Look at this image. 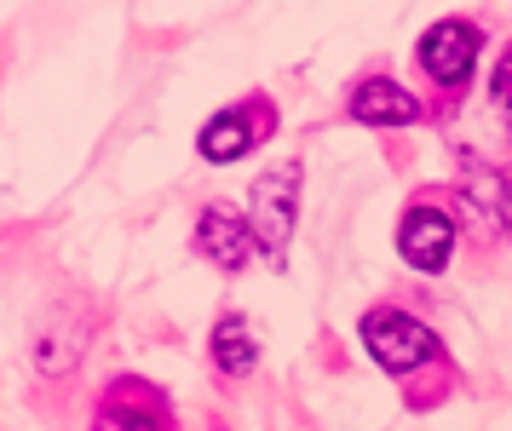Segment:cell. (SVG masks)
<instances>
[{
  "instance_id": "6da1fadb",
  "label": "cell",
  "mask_w": 512,
  "mask_h": 431,
  "mask_svg": "<svg viewBox=\"0 0 512 431\" xmlns=\"http://www.w3.org/2000/svg\"><path fill=\"white\" fill-rule=\"evenodd\" d=\"M363 345L374 351V363L392 368V374H415V368L438 357V340L409 311H369L363 317Z\"/></svg>"
},
{
  "instance_id": "7a4b0ae2",
  "label": "cell",
  "mask_w": 512,
  "mask_h": 431,
  "mask_svg": "<svg viewBox=\"0 0 512 431\" xmlns=\"http://www.w3.org/2000/svg\"><path fill=\"white\" fill-rule=\"evenodd\" d=\"M294 207H300V167L288 161V167H271V173H259L254 184V242L265 253H282L288 248V236H294Z\"/></svg>"
},
{
  "instance_id": "3957f363",
  "label": "cell",
  "mask_w": 512,
  "mask_h": 431,
  "mask_svg": "<svg viewBox=\"0 0 512 431\" xmlns=\"http://www.w3.org/2000/svg\"><path fill=\"white\" fill-rule=\"evenodd\" d=\"M420 64H426L432 81L461 87L466 75H472V64H478V29H466V23H455V18L432 23V29L420 35Z\"/></svg>"
},
{
  "instance_id": "277c9868",
  "label": "cell",
  "mask_w": 512,
  "mask_h": 431,
  "mask_svg": "<svg viewBox=\"0 0 512 431\" xmlns=\"http://www.w3.org/2000/svg\"><path fill=\"white\" fill-rule=\"evenodd\" d=\"M397 248L415 271H443L449 253H455V225L443 219L438 207H409L403 213V230H397Z\"/></svg>"
},
{
  "instance_id": "5b68a950",
  "label": "cell",
  "mask_w": 512,
  "mask_h": 431,
  "mask_svg": "<svg viewBox=\"0 0 512 431\" xmlns=\"http://www.w3.org/2000/svg\"><path fill=\"white\" fill-rule=\"evenodd\" d=\"M93 431H167V403L139 380H121L104 403H98Z\"/></svg>"
},
{
  "instance_id": "8992f818",
  "label": "cell",
  "mask_w": 512,
  "mask_h": 431,
  "mask_svg": "<svg viewBox=\"0 0 512 431\" xmlns=\"http://www.w3.org/2000/svg\"><path fill=\"white\" fill-rule=\"evenodd\" d=\"M196 248L208 253L219 271H242L248 253H254V225L236 219L231 207H208L202 213V230H196Z\"/></svg>"
},
{
  "instance_id": "52a82bcc",
  "label": "cell",
  "mask_w": 512,
  "mask_h": 431,
  "mask_svg": "<svg viewBox=\"0 0 512 431\" xmlns=\"http://www.w3.org/2000/svg\"><path fill=\"white\" fill-rule=\"evenodd\" d=\"M351 115L369 121V127H409L420 115V104L397 81H363V87L351 92Z\"/></svg>"
},
{
  "instance_id": "ba28073f",
  "label": "cell",
  "mask_w": 512,
  "mask_h": 431,
  "mask_svg": "<svg viewBox=\"0 0 512 431\" xmlns=\"http://www.w3.org/2000/svg\"><path fill=\"white\" fill-rule=\"evenodd\" d=\"M254 150V115H213L208 133H202V156L208 161H236Z\"/></svg>"
},
{
  "instance_id": "9c48e42d",
  "label": "cell",
  "mask_w": 512,
  "mask_h": 431,
  "mask_svg": "<svg viewBox=\"0 0 512 431\" xmlns=\"http://www.w3.org/2000/svg\"><path fill=\"white\" fill-rule=\"evenodd\" d=\"M213 363L225 368V374H248L259 363V345L242 317H219V328H213Z\"/></svg>"
},
{
  "instance_id": "30bf717a",
  "label": "cell",
  "mask_w": 512,
  "mask_h": 431,
  "mask_svg": "<svg viewBox=\"0 0 512 431\" xmlns=\"http://www.w3.org/2000/svg\"><path fill=\"white\" fill-rule=\"evenodd\" d=\"M495 98H501V104H512V46H507V58L495 64Z\"/></svg>"
}]
</instances>
